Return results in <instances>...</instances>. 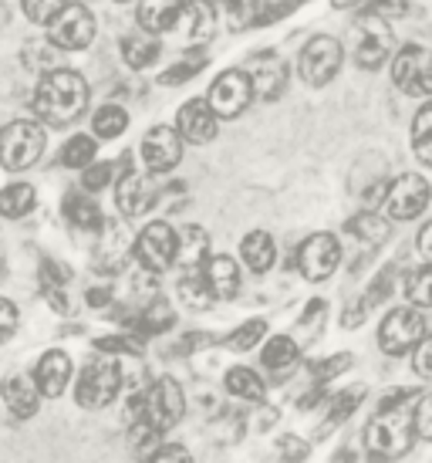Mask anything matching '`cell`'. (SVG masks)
Returning a JSON list of instances; mask_svg holds the SVG:
<instances>
[{"label": "cell", "instance_id": "obj_56", "mask_svg": "<svg viewBox=\"0 0 432 463\" xmlns=\"http://www.w3.org/2000/svg\"><path fill=\"white\" fill-rule=\"evenodd\" d=\"M48 301H52V308H54V311H61V315H64L68 308H71V305L64 301V291H61V288H52V291H48Z\"/></svg>", "mask_w": 432, "mask_h": 463}, {"label": "cell", "instance_id": "obj_19", "mask_svg": "<svg viewBox=\"0 0 432 463\" xmlns=\"http://www.w3.org/2000/svg\"><path fill=\"white\" fill-rule=\"evenodd\" d=\"M132 250H136V244L128 241V233L118 223H105L102 247H99V274H118V270L126 268Z\"/></svg>", "mask_w": 432, "mask_h": 463}, {"label": "cell", "instance_id": "obj_35", "mask_svg": "<svg viewBox=\"0 0 432 463\" xmlns=\"http://www.w3.org/2000/svg\"><path fill=\"white\" fill-rule=\"evenodd\" d=\"M122 54H126V65L142 71V68H149L159 58V44L155 38H142V34H132V38L122 41Z\"/></svg>", "mask_w": 432, "mask_h": 463}, {"label": "cell", "instance_id": "obj_32", "mask_svg": "<svg viewBox=\"0 0 432 463\" xmlns=\"http://www.w3.org/2000/svg\"><path fill=\"white\" fill-rule=\"evenodd\" d=\"M227 392L237 399H250V402H260L264 399V379L254 373V369H230L227 373Z\"/></svg>", "mask_w": 432, "mask_h": 463}, {"label": "cell", "instance_id": "obj_53", "mask_svg": "<svg viewBox=\"0 0 432 463\" xmlns=\"http://www.w3.org/2000/svg\"><path fill=\"white\" fill-rule=\"evenodd\" d=\"M155 460H190V450L186 447H176V443H163Z\"/></svg>", "mask_w": 432, "mask_h": 463}, {"label": "cell", "instance_id": "obj_45", "mask_svg": "<svg viewBox=\"0 0 432 463\" xmlns=\"http://www.w3.org/2000/svg\"><path fill=\"white\" fill-rule=\"evenodd\" d=\"M352 352H338V355H331V359H324V362H318L311 373H315V379L318 383H331V379H338V375L344 373V369H352Z\"/></svg>", "mask_w": 432, "mask_h": 463}, {"label": "cell", "instance_id": "obj_46", "mask_svg": "<svg viewBox=\"0 0 432 463\" xmlns=\"http://www.w3.org/2000/svg\"><path fill=\"white\" fill-rule=\"evenodd\" d=\"M112 176H115L112 163H91L89 169H81V186H85L89 194H95V190H105V186L112 183Z\"/></svg>", "mask_w": 432, "mask_h": 463}, {"label": "cell", "instance_id": "obj_8", "mask_svg": "<svg viewBox=\"0 0 432 463\" xmlns=\"http://www.w3.org/2000/svg\"><path fill=\"white\" fill-rule=\"evenodd\" d=\"M392 81L406 95H432V52L422 44H406L392 61Z\"/></svg>", "mask_w": 432, "mask_h": 463}, {"label": "cell", "instance_id": "obj_6", "mask_svg": "<svg viewBox=\"0 0 432 463\" xmlns=\"http://www.w3.org/2000/svg\"><path fill=\"white\" fill-rule=\"evenodd\" d=\"M254 78L247 68H227L223 75L216 78L210 91H206V102L213 105V112L220 118H237L247 109V105L254 102Z\"/></svg>", "mask_w": 432, "mask_h": 463}, {"label": "cell", "instance_id": "obj_17", "mask_svg": "<svg viewBox=\"0 0 432 463\" xmlns=\"http://www.w3.org/2000/svg\"><path fill=\"white\" fill-rule=\"evenodd\" d=\"M250 78H254V91L257 99H264V102H274L280 99V91L287 85V65H284V58H277L274 52H260L247 65Z\"/></svg>", "mask_w": 432, "mask_h": 463}, {"label": "cell", "instance_id": "obj_54", "mask_svg": "<svg viewBox=\"0 0 432 463\" xmlns=\"http://www.w3.org/2000/svg\"><path fill=\"white\" fill-rule=\"evenodd\" d=\"M416 244H419V254H422V258L432 260V220L419 231V241H416Z\"/></svg>", "mask_w": 432, "mask_h": 463}, {"label": "cell", "instance_id": "obj_41", "mask_svg": "<svg viewBox=\"0 0 432 463\" xmlns=\"http://www.w3.org/2000/svg\"><path fill=\"white\" fill-rule=\"evenodd\" d=\"M264 335H268V322H264V318H250V322H243L237 332L230 335L227 345L233 348V352H250V348H257L264 342Z\"/></svg>", "mask_w": 432, "mask_h": 463}, {"label": "cell", "instance_id": "obj_36", "mask_svg": "<svg viewBox=\"0 0 432 463\" xmlns=\"http://www.w3.org/2000/svg\"><path fill=\"white\" fill-rule=\"evenodd\" d=\"M159 447H163V430L155 423H149L146 416L136 420L132 423V450L139 453V457H146V460H155Z\"/></svg>", "mask_w": 432, "mask_h": 463}, {"label": "cell", "instance_id": "obj_4", "mask_svg": "<svg viewBox=\"0 0 432 463\" xmlns=\"http://www.w3.org/2000/svg\"><path fill=\"white\" fill-rule=\"evenodd\" d=\"M44 153V129L31 118H17L11 122L4 136H0V156H4V169H27L34 166Z\"/></svg>", "mask_w": 432, "mask_h": 463}, {"label": "cell", "instance_id": "obj_14", "mask_svg": "<svg viewBox=\"0 0 432 463\" xmlns=\"http://www.w3.org/2000/svg\"><path fill=\"white\" fill-rule=\"evenodd\" d=\"M183 132L169 129V126H153L142 139V163L149 166V173H173L183 159Z\"/></svg>", "mask_w": 432, "mask_h": 463}, {"label": "cell", "instance_id": "obj_18", "mask_svg": "<svg viewBox=\"0 0 432 463\" xmlns=\"http://www.w3.org/2000/svg\"><path fill=\"white\" fill-rule=\"evenodd\" d=\"M216 112L213 105L206 102V99H190V102L179 109V132H183V139L193 142V146H203L216 136Z\"/></svg>", "mask_w": 432, "mask_h": 463}, {"label": "cell", "instance_id": "obj_37", "mask_svg": "<svg viewBox=\"0 0 432 463\" xmlns=\"http://www.w3.org/2000/svg\"><path fill=\"white\" fill-rule=\"evenodd\" d=\"M126 126H128V116L126 109H118V105H102L95 112V118H91V129H95L99 139H115V136L126 132Z\"/></svg>", "mask_w": 432, "mask_h": 463}, {"label": "cell", "instance_id": "obj_7", "mask_svg": "<svg viewBox=\"0 0 432 463\" xmlns=\"http://www.w3.org/2000/svg\"><path fill=\"white\" fill-rule=\"evenodd\" d=\"M342 41L338 38H328V34H318V38H311L301 48V78H305L311 89H321V85H328L331 78L342 71Z\"/></svg>", "mask_w": 432, "mask_h": 463}, {"label": "cell", "instance_id": "obj_25", "mask_svg": "<svg viewBox=\"0 0 432 463\" xmlns=\"http://www.w3.org/2000/svg\"><path fill=\"white\" fill-rule=\"evenodd\" d=\"M206 278H210L220 301H230V298L240 295V270H237V260L233 258L213 254V258L206 260Z\"/></svg>", "mask_w": 432, "mask_h": 463}, {"label": "cell", "instance_id": "obj_5", "mask_svg": "<svg viewBox=\"0 0 432 463\" xmlns=\"http://www.w3.org/2000/svg\"><path fill=\"white\" fill-rule=\"evenodd\" d=\"M426 315L416 308H395L385 315V322L379 328V345L385 355H406V352H416L422 338H426Z\"/></svg>", "mask_w": 432, "mask_h": 463}, {"label": "cell", "instance_id": "obj_59", "mask_svg": "<svg viewBox=\"0 0 432 463\" xmlns=\"http://www.w3.org/2000/svg\"><path fill=\"white\" fill-rule=\"evenodd\" d=\"M115 4H128V0H115Z\"/></svg>", "mask_w": 432, "mask_h": 463}, {"label": "cell", "instance_id": "obj_10", "mask_svg": "<svg viewBox=\"0 0 432 463\" xmlns=\"http://www.w3.org/2000/svg\"><path fill=\"white\" fill-rule=\"evenodd\" d=\"M358 34H362L355 48L358 68L375 71V68L385 65V58L392 54V27H389V21L381 14L362 11L358 14Z\"/></svg>", "mask_w": 432, "mask_h": 463}, {"label": "cell", "instance_id": "obj_57", "mask_svg": "<svg viewBox=\"0 0 432 463\" xmlns=\"http://www.w3.org/2000/svg\"><path fill=\"white\" fill-rule=\"evenodd\" d=\"M280 450L287 453V457H307L305 443H294V439H284V443H280Z\"/></svg>", "mask_w": 432, "mask_h": 463}, {"label": "cell", "instance_id": "obj_34", "mask_svg": "<svg viewBox=\"0 0 432 463\" xmlns=\"http://www.w3.org/2000/svg\"><path fill=\"white\" fill-rule=\"evenodd\" d=\"M412 149L426 166H432V102H426L412 118Z\"/></svg>", "mask_w": 432, "mask_h": 463}, {"label": "cell", "instance_id": "obj_42", "mask_svg": "<svg viewBox=\"0 0 432 463\" xmlns=\"http://www.w3.org/2000/svg\"><path fill=\"white\" fill-rule=\"evenodd\" d=\"M203 68H206V54L203 52H193L190 58H183V61H176L173 68H165L163 75H159V81L173 89V85H183V81H190L193 75H200Z\"/></svg>", "mask_w": 432, "mask_h": 463}, {"label": "cell", "instance_id": "obj_28", "mask_svg": "<svg viewBox=\"0 0 432 463\" xmlns=\"http://www.w3.org/2000/svg\"><path fill=\"white\" fill-rule=\"evenodd\" d=\"M348 233L358 237L365 247H381V241L389 237V217H381L375 210H365V213L348 220Z\"/></svg>", "mask_w": 432, "mask_h": 463}, {"label": "cell", "instance_id": "obj_50", "mask_svg": "<svg viewBox=\"0 0 432 463\" xmlns=\"http://www.w3.org/2000/svg\"><path fill=\"white\" fill-rule=\"evenodd\" d=\"M412 365H416V373H419L422 379H432V335H426L419 345H416Z\"/></svg>", "mask_w": 432, "mask_h": 463}, {"label": "cell", "instance_id": "obj_2", "mask_svg": "<svg viewBox=\"0 0 432 463\" xmlns=\"http://www.w3.org/2000/svg\"><path fill=\"white\" fill-rule=\"evenodd\" d=\"M34 116L48 126H68L75 122L85 105H89V85L78 71H68V68H58V71H48L41 75L38 89H34Z\"/></svg>", "mask_w": 432, "mask_h": 463}, {"label": "cell", "instance_id": "obj_44", "mask_svg": "<svg viewBox=\"0 0 432 463\" xmlns=\"http://www.w3.org/2000/svg\"><path fill=\"white\" fill-rule=\"evenodd\" d=\"M64 4L68 0H21V7H24V14L34 24H52L54 17L61 14Z\"/></svg>", "mask_w": 432, "mask_h": 463}, {"label": "cell", "instance_id": "obj_52", "mask_svg": "<svg viewBox=\"0 0 432 463\" xmlns=\"http://www.w3.org/2000/svg\"><path fill=\"white\" fill-rule=\"evenodd\" d=\"M0 315H4V338H11L14 328H17V308H14L11 298L0 301Z\"/></svg>", "mask_w": 432, "mask_h": 463}, {"label": "cell", "instance_id": "obj_40", "mask_svg": "<svg viewBox=\"0 0 432 463\" xmlns=\"http://www.w3.org/2000/svg\"><path fill=\"white\" fill-rule=\"evenodd\" d=\"M61 163L68 169H89L95 163V139L91 136H75L61 149Z\"/></svg>", "mask_w": 432, "mask_h": 463}, {"label": "cell", "instance_id": "obj_22", "mask_svg": "<svg viewBox=\"0 0 432 463\" xmlns=\"http://www.w3.org/2000/svg\"><path fill=\"white\" fill-rule=\"evenodd\" d=\"M34 379H38V386L44 396L58 399L64 389H68V383H71V359H68L64 352H48V355L38 362Z\"/></svg>", "mask_w": 432, "mask_h": 463}, {"label": "cell", "instance_id": "obj_49", "mask_svg": "<svg viewBox=\"0 0 432 463\" xmlns=\"http://www.w3.org/2000/svg\"><path fill=\"white\" fill-rule=\"evenodd\" d=\"M95 348H99V352H126V355H139L142 342L139 338H132V335H126V338H99Z\"/></svg>", "mask_w": 432, "mask_h": 463}, {"label": "cell", "instance_id": "obj_21", "mask_svg": "<svg viewBox=\"0 0 432 463\" xmlns=\"http://www.w3.org/2000/svg\"><path fill=\"white\" fill-rule=\"evenodd\" d=\"M186 14L183 0H139V24L149 34H165L179 24V17Z\"/></svg>", "mask_w": 432, "mask_h": 463}, {"label": "cell", "instance_id": "obj_47", "mask_svg": "<svg viewBox=\"0 0 432 463\" xmlns=\"http://www.w3.org/2000/svg\"><path fill=\"white\" fill-rule=\"evenodd\" d=\"M392 284H395V264H389V268H381V270H379V278L371 281L369 295H365V301H369V308H371V305H381L385 298L392 295Z\"/></svg>", "mask_w": 432, "mask_h": 463}, {"label": "cell", "instance_id": "obj_24", "mask_svg": "<svg viewBox=\"0 0 432 463\" xmlns=\"http://www.w3.org/2000/svg\"><path fill=\"white\" fill-rule=\"evenodd\" d=\"M240 254H243V264L254 270V274H268L274 268V260H277V247H274V237L268 231H250L243 237Z\"/></svg>", "mask_w": 432, "mask_h": 463}, {"label": "cell", "instance_id": "obj_31", "mask_svg": "<svg viewBox=\"0 0 432 463\" xmlns=\"http://www.w3.org/2000/svg\"><path fill=\"white\" fill-rule=\"evenodd\" d=\"M301 355V348L294 342L291 335H274L268 345H264V365H268L270 373H284V369H291L294 362Z\"/></svg>", "mask_w": 432, "mask_h": 463}, {"label": "cell", "instance_id": "obj_23", "mask_svg": "<svg viewBox=\"0 0 432 463\" xmlns=\"http://www.w3.org/2000/svg\"><path fill=\"white\" fill-rule=\"evenodd\" d=\"M210 258H213V254H210V233H206L203 227H196V223L183 227V231H179V264H183V270L206 268Z\"/></svg>", "mask_w": 432, "mask_h": 463}, {"label": "cell", "instance_id": "obj_39", "mask_svg": "<svg viewBox=\"0 0 432 463\" xmlns=\"http://www.w3.org/2000/svg\"><path fill=\"white\" fill-rule=\"evenodd\" d=\"M362 399H365V386H355V389H348V392H342V396L331 399L328 420H324V426H321V433H324V430H331V426L344 423V420H348V416L362 406Z\"/></svg>", "mask_w": 432, "mask_h": 463}, {"label": "cell", "instance_id": "obj_11", "mask_svg": "<svg viewBox=\"0 0 432 463\" xmlns=\"http://www.w3.org/2000/svg\"><path fill=\"white\" fill-rule=\"evenodd\" d=\"M48 38L61 52H81V48H89L91 41H95V17L81 4H64L61 14L48 24Z\"/></svg>", "mask_w": 432, "mask_h": 463}, {"label": "cell", "instance_id": "obj_3", "mask_svg": "<svg viewBox=\"0 0 432 463\" xmlns=\"http://www.w3.org/2000/svg\"><path fill=\"white\" fill-rule=\"evenodd\" d=\"M118 389H122V369L105 352V355L91 359L81 369V375H78L75 383V399L78 406H85V410H102V406H108L118 396Z\"/></svg>", "mask_w": 432, "mask_h": 463}, {"label": "cell", "instance_id": "obj_51", "mask_svg": "<svg viewBox=\"0 0 432 463\" xmlns=\"http://www.w3.org/2000/svg\"><path fill=\"white\" fill-rule=\"evenodd\" d=\"M416 430L422 439H432V392L422 396V402L416 406Z\"/></svg>", "mask_w": 432, "mask_h": 463}, {"label": "cell", "instance_id": "obj_30", "mask_svg": "<svg viewBox=\"0 0 432 463\" xmlns=\"http://www.w3.org/2000/svg\"><path fill=\"white\" fill-rule=\"evenodd\" d=\"M173 322H176V315H173V308H169V301L153 298V301L136 315V332L139 335H163V332L173 328Z\"/></svg>", "mask_w": 432, "mask_h": 463}, {"label": "cell", "instance_id": "obj_43", "mask_svg": "<svg viewBox=\"0 0 432 463\" xmlns=\"http://www.w3.org/2000/svg\"><path fill=\"white\" fill-rule=\"evenodd\" d=\"M220 4V11L230 17V24L237 27V31H247V27L257 24V4L260 0H216Z\"/></svg>", "mask_w": 432, "mask_h": 463}, {"label": "cell", "instance_id": "obj_48", "mask_svg": "<svg viewBox=\"0 0 432 463\" xmlns=\"http://www.w3.org/2000/svg\"><path fill=\"white\" fill-rule=\"evenodd\" d=\"M41 281H44L48 291H52V288H64V284L71 281V270L64 268L61 260H44V264H41Z\"/></svg>", "mask_w": 432, "mask_h": 463}, {"label": "cell", "instance_id": "obj_9", "mask_svg": "<svg viewBox=\"0 0 432 463\" xmlns=\"http://www.w3.org/2000/svg\"><path fill=\"white\" fill-rule=\"evenodd\" d=\"M136 258H139L142 268L163 274L165 268H173L179 260V233L163 220L142 227V233L136 237Z\"/></svg>", "mask_w": 432, "mask_h": 463}, {"label": "cell", "instance_id": "obj_58", "mask_svg": "<svg viewBox=\"0 0 432 463\" xmlns=\"http://www.w3.org/2000/svg\"><path fill=\"white\" fill-rule=\"evenodd\" d=\"M426 328H429V335H432V308H426Z\"/></svg>", "mask_w": 432, "mask_h": 463}, {"label": "cell", "instance_id": "obj_33", "mask_svg": "<svg viewBox=\"0 0 432 463\" xmlns=\"http://www.w3.org/2000/svg\"><path fill=\"white\" fill-rule=\"evenodd\" d=\"M0 206H4V217L7 220L27 217V213L34 210V186H31V183H11V186L4 190Z\"/></svg>", "mask_w": 432, "mask_h": 463}, {"label": "cell", "instance_id": "obj_27", "mask_svg": "<svg viewBox=\"0 0 432 463\" xmlns=\"http://www.w3.org/2000/svg\"><path fill=\"white\" fill-rule=\"evenodd\" d=\"M216 0H193L186 7V21H190V41L193 44H206L216 34Z\"/></svg>", "mask_w": 432, "mask_h": 463}, {"label": "cell", "instance_id": "obj_16", "mask_svg": "<svg viewBox=\"0 0 432 463\" xmlns=\"http://www.w3.org/2000/svg\"><path fill=\"white\" fill-rule=\"evenodd\" d=\"M159 200V186L149 173H136V169H128L126 176L118 180V190H115V203L118 210L126 213V217H142V213H149Z\"/></svg>", "mask_w": 432, "mask_h": 463}, {"label": "cell", "instance_id": "obj_20", "mask_svg": "<svg viewBox=\"0 0 432 463\" xmlns=\"http://www.w3.org/2000/svg\"><path fill=\"white\" fill-rule=\"evenodd\" d=\"M41 396H44V392H41L34 375H31V379L11 375V379L4 383V402H7V410H11L17 420H31L41 406Z\"/></svg>", "mask_w": 432, "mask_h": 463}, {"label": "cell", "instance_id": "obj_55", "mask_svg": "<svg viewBox=\"0 0 432 463\" xmlns=\"http://www.w3.org/2000/svg\"><path fill=\"white\" fill-rule=\"evenodd\" d=\"M89 305L91 308H105V305H112V291H108V288H91Z\"/></svg>", "mask_w": 432, "mask_h": 463}, {"label": "cell", "instance_id": "obj_26", "mask_svg": "<svg viewBox=\"0 0 432 463\" xmlns=\"http://www.w3.org/2000/svg\"><path fill=\"white\" fill-rule=\"evenodd\" d=\"M64 217L71 227L78 231H102L105 220H102V210L95 206L89 194H68L64 196Z\"/></svg>", "mask_w": 432, "mask_h": 463}, {"label": "cell", "instance_id": "obj_13", "mask_svg": "<svg viewBox=\"0 0 432 463\" xmlns=\"http://www.w3.org/2000/svg\"><path fill=\"white\" fill-rule=\"evenodd\" d=\"M294 260H297V270L307 281H324L334 274L338 260H342V244L334 241V233H311Z\"/></svg>", "mask_w": 432, "mask_h": 463}, {"label": "cell", "instance_id": "obj_1", "mask_svg": "<svg viewBox=\"0 0 432 463\" xmlns=\"http://www.w3.org/2000/svg\"><path fill=\"white\" fill-rule=\"evenodd\" d=\"M412 396H416L412 389H399L389 399H381L379 412L365 426V450H369V457L399 460V457H406L412 450L416 433H419L416 430V410L406 406Z\"/></svg>", "mask_w": 432, "mask_h": 463}, {"label": "cell", "instance_id": "obj_12", "mask_svg": "<svg viewBox=\"0 0 432 463\" xmlns=\"http://www.w3.org/2000/svg\"><path fill=\"white\" fill-rule=\"evenodd\" d=\"M426 206H429V183H426V176L406 173V176L392 180L389 196H385V217L412 220V217H419Z\"/></svg>", "mask_w": 432, "mask_h": 463}, {"label": "cell", "instance_id": "obj_38", "mask_svg": "<svg viewBox=\"0 0 432 463\" xmlns=\"http://www.w3.org/2000/svg\"><path fill=\"white\" fill-rule=\"evenodd\" d=\"M406 295L416 308H432V260L416 268L406 281Z\"/></svg>", "mask_w": 432, "mask_h": 463}, {"label": "cell", "instance_id": "obj_29", "mask_svg": "<svg viewBox=\"0 0 432 463\" xmlns=\"http://www.w3.org/2000/svg\"><path fill=\"white\" fill-rule=\"evenodd\" d=\"M179 298H183L193 311H206L213 301H220L213 291V284H210V278L200 274V270H190V274L179 281Z\"/></svg>", "mask_w": 432, "mask_h": 463}, {"label": "cell", "instance_id": "obj_15", "mask_svg": "<svg viewBox=\"0 0 432 463\" xmlns=\"http://www.w3.org/2000/svg\"><path fill=\"white\" fill-rule=\"evenodd\" d=\"M183 412H186V399L173 379H159L149 386V392H146V420L149 423H155L165 433L183 420Z\"/></svg>", "mask_w": 432, "mask_h": 463}]
</instances>
